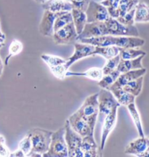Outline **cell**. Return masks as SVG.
<instances>
[{
    "label": "cell",
    "instance_id": "cell-1",
    "mask_svg": "<svg viewBox=\"0 0 149 157\" xmlns=\"http://www.w3.org/2000/svg\"><path fill=\"white\" fill-rule=\"evenodd\" d=\"M98 93H95L86 98L82 106L76 111L93 130L95 129L98 117Z\"/></svg>",
    "mask_w": 149,
    "mask_h": 157
},
{
    "label": "cell",
    "instance_id": "cell-2",
    "mask_svg": "<svg viewBox=\"0 0 149 157\" xmlns=\"http://www.w3.org/2000/svg\"><path fill=\"white\" fill-rule=\"evenodd\" d=\"M29 132L31 134V143H32V149L29 154L37 153L43 156V154L48 151L51 142V137L53 132L44 129L35 128L29 131Z\"/></svg>",
    "mask_w": 149,
    "mask_h": 157
},
{
    "label": "cell",
    "instance_id": "cell-3",
    "mask_svg": "<svg viewBox=\"0 0 149 157\" xmlns=\"http://www.w3.org/2000/svg\"><path fill=\"white\" fill-rule=\"evenodd\" d=\"M44 157H68L67 143L65 139V127L52 132L48 151L43 154Z\"/></svg>",
    "mask_w": 149,
    "mask_h": 157
},
{
    "label": "cell",
    "instance_id": "cell-4",
    "mask_svg": "<svg viewBox=\"0 0 149 157\" xmlns=\"http://www.w3.org/2000/svg\"><path fill=\"white\" fill-rule=\"evenodd\" d=\"M98 117L97 120L100 124H103L105 118L109 114L116 106H120L113 93L107 89L102 88L98 93Z\"/></svg>",
    "mask_w": 149,
    "mask_h": 157
},
{
    "label": "cell",
    "instance_id": "cell-5",
    "mask_svg": "<svg viewBox=\"0 0 149 157\" xmlns=\"http://www.w3.org/2000/svg\"><path fill=\"white\" fill-rule=\"evenodd\" d=\"M64 127L65 139L68 146V157H84V153L81 148L82 137L72 129L68 120L66 121Z\"/></svg>",
    "mask_w": 149,
    "mask_h": 157
},
{
    "label": "cell",
    "instance_id": "cell-6",
    "mask_svg": "<svg viewBox=\"0 0 149 157\" xmlns=\"http://www.w3.org/2000/svg\"><path fill=\"white\" fill-rule=\"evenodd\" d=\"M105 23L109 35L114 36H139V31L135 25H124L117 19L111 17H110Z\"/></svg>",
    "mask_w": 149,
    "mask_h": 157
},
{
    "label": "cell",
    "instance_id": "cell-7",
    "mask_svg": "<svg viewBox=\"0 0 149 157\" xmlns=\"http://www.w3.org/2000/svg\"><path fill=\"white\" fill-rule=\"evenodd\" d=\"M85 13L87 23L105 22L111 17L107 7L93 0L90 2Z\"/></svg>",
    "mask_w": 149,
    "mask_h": 157
},
{
    "label": "cell",
    "instance_id": "cell-8",
    "mask_svg": "<svg viewBox=\"0 0 149 157\" xmlns=\"http://www.w3.org/2000/svg\"><path fill=\"white\" fill-rule=\"evenodd\" d=\"M78 34L74 23H70L59 30L55 31L52 35L54 42L56 44H70L76 42Z\"/></svg>",
    "mask_w": 149,
    "mask_h": 157
},
{
    "label": "cell",
    "instance_id": "cell-9",
    "mask_svg": "<svg viewBox=\"0 0 149 157\" xmlns=\"http://www.w3.org/2000/svg\"><path fill=\"white\" fill-rule=\"evenodd\" d=\"M119 106H116L110 112L109 115L105 118L103 122V128H102V135L101 144L99 146L100 156H103V151L104 150L105 143L108 139V137L111 132V131L114 129L117 119V111Z\"/></svg>",
    "mask_w": 149,
    "mask_h": 157
},
{
    "label": "cell",
    "instance_id": "cell-10",
    "mask_svg": "<svg viewBox=\"0 0 149 157\" xmlns=\"http://www.w3.org/2000/svg\"><path fill=\"white\" fill-rule=\"evenodd\" d=\"M95 50V47L93 45L84 44L79 42L74 43V52L69 58L66 60V67L68 69L77 60L85 58L86 57L93 56Z\"/></svg>",
    "mask_w": 149,
    "mask_h": 157
},
{
    "label": "cell",
    "instance_id": "cell-11",
    "mask_svg": "<svg viewBox=\"0 0 149 157\" xmlns=\"http://www.w3.org/2000/svg\"><path fill=\"white\" fill-rule=\"evenodd\" d=\"M104 35H109L105 22L87 23L81 34L78 35L76 42L82 39L91 38V37L104 36Z\"/></svg>",
    "mask_w": 149,
    "mask_h": 157
},
{
    "label": "cell",
    "instance_id": "cell-12",
    "mask_svg": "<svg viewBox=\"0 0 149 157\" xmlns=\"http://www.w3.org/2000/svg\"><path fill=\"white\" fill-rule=\"evenodd\" d=\"M58 13L44 10L39 26L40 33L44 36H52L54 34V23Z\"/></svg>",
    "mask_w": 149,
    "mask_h": 157
},
{
    "label": "cell",
    "instance_id": "cell-13",
    "mask_svg": "<svg viewBox=\"0 0 149 157\" xmlns=\"http://www.w3.org/2000/svg\"><path fill=\"white\" fill-rule=\"evenodd\" d=\"M68 120L72 129L82 137L89 135H94V130L76 112L69 117Z\"/></svg>",
    "mask_w": 149,
    "mask_h": 157
},
{
    "label": "cell",
    "instance_id": "cell-14",
    "mask_svg": "<svg viewBox=\"0 0 149 157\" xmlns=\"http://www.w3.org/2000/svg\"><path fill=\"white\" fill-rule=\"evenodd\" d=\"M146 68H140V69L132 70L124 72V73H121L117 79V81L107 90H110L111 89H114V88H120L124 87L125 84H127L128 82L136 79L139 77H141V76H143L146 74Z\"/></svg>",
    "mask_w": 149,
    "mask_h": 157
},
{
    "label": "cell",
    "instance_id": "cell-15",
    "mask_svg": "<svg viewBox=\"0 0 149 157\" xmlns=\"http://www.w3.org/2000/svg\"><path fill=\"white\" fill-rule=\"evenodd\" d=\"M149 147V137H140L127 145L124 153L127 155L139 156Z\"/></svg>",
    "mask_w": 149,
    "mask_h": 157
},
{
    "label": "cell",
    "instance_id": "cell-16",
    "mask_svg": "<svg viewBox=\"0 0 149 157\" xmlns=\"http://www.w3.org/2000/svg\"><path fill=\"white\" fill-rule=\"evenodd\" d=\"M81 148L84 153V157L100 156L99 146L95 142L94 135H89L82 137Z\"/></svg>",
    "mask_w": 149,
    "mask_h": 157
},
{
    "label": "cell",
    "instance_id": "cell-17",
    "mask_svg": "<svg viewBox=\"0 0 149 157\" xmlns=\"http://www.w3.org/2000/svg\"><path fill=\"white\" fill-rule=\"evenodd\" d=\"M44 10H49L52 13L58 12H71L74 8L72 4L66 0H47L42 4Z\"/></svg>",
    "mask_w": 149,
    "mask_h": 157
},
{
    "label": "cell",
    "instance_id": "cell-18",
    "mask_svg": "<svg viewBox=\"0 0 149 157\" xmlns=\"http://www.w3.org/2000/svg\"><path fill=\"white\" fill-rule=\"evenodd\" d=\"M145 43L146 41L139 36H116V46L121 48H139Z\"/></svg>",
    "mask_w": 149,
    "mask_h": 157
},
{
    "label": "cell",
    "instance_id": "cell-19",
    "mask_svg": "<svg viewBox=\"0 0 149 157\" xmlns=\"http://www.w3.org/2000/svg\"><path fill=\"white\" fill-rule=\"evenodd\" d=\"M77 42L93 45L95 47H105L115 45L116 46V36L111 35H104L91 38L82 39Z\"/></svg>",
    "mask_w": 149,
    "mask_h": 157
},
{
    "label": "cell",
    "instance_id": "cell-20",
    "mask_svg": "<svg viewBox=\"0 0 149 157\" xmlns=\"http://www.w3.org/2000/svg\"><path fill=\"white\" fill-rule=\"evenodd\" d=\"M144 57L145 56H140L135 59H131V60H121L118 67H117V70L121 74L129 71L144 68L142 64V60Z\"/></svg>",
    "mask_w": 149,
    "mask_h": 157
},
{
    "label": "cell",
    "instance_id": "cell-21",
    "mask_svg": "<svg viewBox=\"0 0 149 157\" xmlns=\"http://www.w3.org/2000/svg\"><path fill=\"white\" fill-rule=\"evenodd\" d=\"M110 91L113 93L116 100L119 103L120 105L127 106L130 103H134L135 101V96L132 95L128 92L125 91L122 87L114 88V89L110 90Z\"/></svg>",
    "mask_w": 149,
    "mask_h": 157
},
{
    "label": "cell",
    "instance_id": "cell-22",
    "mask_svg": "<svg viewBox=\"0 0 149 157\" xmlns=\"http://www.w3.org/2000/svg\"><path fill=\"white\" fill-rule=\"evenodd\" d=\"M71 12L72 17H73V23L75 26L76 31L78 35L82 33L83 31L85 25L87 23V15L85 11L73 8Z\"/></svg>",
    "mask_w": 149,
    "mask_h": 157
},
{
    "label": "cell",
    "instance_id": "cell-23",
    "mask_svg": "<svg viewBox=\"0 0 149 157\" xmlns=\"http://www.w3.org/2000/svg\"><path fill=\"white\" fill-rule=\"evenodd\" d=\"M85 76V77L89 78L92 80L99 82L103 76V69L100 68L94 67L91 68L85 72H72L68 71L66 72V76Z\"/></svg>",
    "mask_w": 149,
    "mask_h": 157
},
{
    "label": "cell",
    "instance_id": "cell-24",
    "mask_svg": "<svg viewBox=\"0 0 149 157\" xmlns=\"http://www.w3.org/2000/svg\"><path fill=\"white\" fill-rule=\"evenodd\" d=\"M121 50V48L115 46V45L105 47H95V50L93 52V56H96V55H99L106 60H109V59L119 56Z\"/></svg>",
    "mask_w": 149,
    "mask_h": 157
},
{
    "label": "cell",
    "instance_id": "cell-25",
    "mask_svg": "<svg viewBox=\"0 0 149 157\" xmlns=\"http://www.w3.org/2000/svg\"><path fill=\"white\" fill-rule=\"evenodd\" d=\"M135 23H149V6L143 2H139L135 7Z\"/></svg>",
    "mask_w": 149,
    "mask_h": 157
},
{
    "label": "cell",
    "instance_id": "cell-26",
    "mask_svg": "<svg viewBox=\"0 0 149 157\" xmlns=\"http://www.w3.org/2000/svg\"><path fill=\"white\" fill-rule=\"evenodd\" d=\"M127 109H128V111L129 112V114H130L131 117H132L133 122L135 124V127H136L137 131H138L139 136L145 137L140 113H139L138 109H137V107L136 105H135V102L134 103H130L129 105H127Z\"/></svg>",
    "mask_w": 149,
    "mask_h": 157
},
{
    "label": "cell",
    "instance_id": "cell-27",
    "mask_svg": "<svg viewBox=\"0 0 149 157\" xmlns=\"http://www.w3.org/2000/svg\"><path fill=\"white\" fill-rule=\"evenodd\" d=\"M73 22L71 12H58L54 23V32Z\"/></svg>",
    "mask_w": 149,
    "mask_h": 157
},
{
    "label": "cell",
    "instance_id": "cell-28",
    "mask_svg": "<svg viewBox=\"0 0 149 157\" xmlns=\"http://www.w3.org/2000/svg\"><path fill=\"white\" fill-rule=\"evenodd\" d=\"M143 84V76H141L128 82L124 87H122V88L125 91L131 93L135 97H138L142 91Z\"/></svg>",
    "mask_w": 149,
    "mask_h": 157
},
{
    "label": "cell",
    "instance_id": "cell-29",
    "mask_svg": "<svg viewBox=\"0 0 149 157\" xmlns=\"http://www.w3.org/2000/svg\"><path fill=\"white\" fill-rule=\"evenodd\" d=\"M138 2L139 0H120L117 9V18L134 9Z\"/></svg>",
    "mask_w": 149,
    "mask_h": 157
},
{
    "label": "cell",
    "instance_id": "cell-30",
    "mask_svg": "<svg viewBox=\"0 0 149 157\" xmlns=\"http://www.w3.org/2000/svg\"><path fill=\"white\" fill-rule=\"evenodd\" d=\"M120 74L121 73L117 69L113 71L111 73L105 74L98 82V85L101 88H103V89H109L117 81V79Z\"/></svg>",
    "mask_w": 149,
    "mask_h": 157
},
{
    "label": "cell",
    "instance_id": "cell-31",
    "mask_svg": "<svg viewBox=\"0 0 149 157\" xmlns=\"http://www.w3.org/2000/svg\"><path fill=\"white\" fill-rule=\"evenodd\" d=\"M23 48V44L21 41L17 40V39H13L12 42L10 44L8 48V54L7 57L5 58V66H8L9 60L12 57L17 56V55L20 54L22 52Z\"/></svg>",
    "mask_w": 149,
    "mask_h": 157
},
{
    "label": "cell",
    "instance_id": "cell-32",
    "mask_svg": "<svg viewBox=\"0 0 149 157\" xmlns=\"http://www.w3.org/2000/svg\"><path fill=\"white\" fill-rule=\"evenodd\" d=\"M146 52L143 50L136 48H121L119 53L121 60H131L140 56H146Z\"/></svg>",
    "mask_w": 149,
    "mask_h": 157
},
{
    "label": "cell",
    "instance_id": "cell-33",
    "mask_svg": "<svg viewBox=\"0 0 149 157\" xmlns=\"http://www.w3.org/2000/svg\"><path fill=\"white\" fill-rule=\"evenodd\" d=\"M42 60L46 63L49 67H54V66H60V65L66 64V60L56 56H51V55L43 54L41 56Z\"/></svg>",
    "mask_w": 149,
    "mask_h": 157
},
{
    "label": "cell",
    "instance_id": "cell-34",
    "mask_svg": "<svg viewBox=\"0 0 149 157\" xmlns=\"http://www.w3.org/2000/svg\"><path fill=\"white\" fill-rule=\"evenodd\" d=\"M120 60H121V58L120 56H119H119L114 57V58H112L111 59H109V60H107L106 63L105 64V66H103V68H102V69H103V75L111 73V72H113V71L117 70Z\"/></svg>",
    "mask_w": 149,
    "mask_h": 157
},
{
    "label": "cell",
    "instance_id": "cell-35",
    "mask_svg": "<svg viewBox=\"0 0 149 157\" xmlns=\"http://www.w3.org/2000/svg\"><path fill=\"white\" fill-rule=\"evenodd\" d=\"M18 148L22 150V151L24 153L25 156H27V155L31 151V149H32V143H31L30 132H29L28 134L23 137V140H21V142L19 143L18 145Z\"/></svg>",
    "mask_w": 149,
    "mask_h": 157
},
{
    "label": "cell",
    "instance_id": "cell-36",
    "mask_svg": "<svg viewBox=\"0 0 149 157\" xmlns=\"http://www.w3.org/2000/svg\"><path fill=\"white\" fill-rule=\"evenodd\" d=\"M50 68L52 74L56 78H59L60 80L64 79L66 77V72L68 71L67 68L66 67V64L60 65V66H54V67H50Z\"/></svg>",
    "mask_w": 149,
    "mask_h": 157
},
{
    "label": "cell",
    "instance_id": "cell-37",
    "mask_svg": "<svg viewBox=\"0 0 149 157\" xmlns=\"http://www.w3.org/2000/svg\"><path fill=\"white\" fill-rule=\"evenodd\" d=\"M135 7L134 9L131 10L128 13L123 15V16L119 17L117 18L119 22L122 24L126 25H132L135 24Z\"/></svg>",
    "mask_w": 149,
    "mask_h": 157
},
{
    "label": "cell",
    "instance_id": "cell-38",
    "mask_svg": "<svg viewBox=\"0 0 149 157\" xmlns=\"http://www.w3.org/2000/svg\"><path fill=\"white\" fill-rule=\"evenodd\" d=\"M91 0H72L71 3L73 5L74 8L81 10L86 11Z\"/></svg>",
    "mask_w": 149,
    "mask_h": 157
},
{
    "label": "cell",
    "instance_id": "cell-39",
    "mask_svg": "<svg viewBox=\"0 0 149 157\" xmlns=\"http://www.w3.org/2000/svg\"><path fill=\"white\" fill-rule=\"evenodd\" d=\"M10 152L7 146H6L5 137L0 135V156H10Z\"/></svg>",
    "mask_w": 149,
    "mask_h": 157
},
{
    "label": "cell",
    "instance_id": "cell-40",
    "mask_svg": "<svg viewBox=\"0 0 149 157\" xmlns=\"http://www.w3.org/2000/svg\"><path fill=\"white\" fill-rule=\"evenodd\" d=\"M10 157H23V156H25V155L24 154V153L22 151V150H21V149L18 148L17 151H15V152L10 153Z\"/></svg>",
    "mask_w": 149,
    "mask_h": 157
},
{
    "label": "cell",
    "instance_id": "cell-41",
    "mask_svg": "<svg viewBox=\"0 0 149 157\" xmlns=\"http://www.w3.org/2000/svg\"><path fill=\"white\" fill-rule=\"evenodd\" d=\"M139 156H140V157H149V147L146 149V151H145L142 154H140Z\"/></svg>",
    "mask_w": 149,
    "mask_h": 157
},
{
    "label": "cell",
    "instance_id": "cell-42",
    "mask_svg": "<svg viewBox=\"0 0 149 157\" xmlns=\"http://www.w3.org/2000/svg\"><path fill=\"white\" fill-rule=\"evenodd\" d=\"M3 69H4V64L2 61L1 58H0V77H1L2 74Z\"/></svg>",
    "mask_w": 149,
    "mask_h": 157
},
{
    "label": "cell",
    "instance_id": "cell-43",
    "mask_svg": "<svg viewBox=\"0 0 149 157\" xmlns=\"http://www.w3.org/2000/svg\"><path fill=\"white\" fill-rule=\"evenodd\" d=\"M0 37H2V38H4V39H6L5 34H4L2 31L1 29H0Z\"/></svg>",
    "mask_w": 149,
    "mask_h": 157
},
{
    "label": "cell",
    "instance_id": "cell-44",
    "mask_svg": "<svg viewBox=\"0 0 149 157\" xmlns=\"http://www.w3.org/2000/svg\"><path fill=\"white\" fill-rule=\"evenodd\" d=\"M35 2H36L37 3H40V4H43L45 2L47 1V0H34Z\"/></svg>",
    "mask_w": 149,
    "mask_h": 157
},
{
    "label": "cell",
    "instance_id": "cell-45",
    "mask_svg": "<svg viewBox=\"0 0 149 157\" xmlns=\"http://www.w3.org/2000/svg\"><path fill=\"white\" fill-rule=\"evenodd\" d=\"M5 42V39L2 38V37H0V44H4Z\"/></svg>",
    "mask_w": 149,
    "mask_h": 157
},
{
    "label": "cell",
    "instance_id": "cell-46",
    "mask_svg": "<svg viewBox=\"0 0 149 157\" xmlns=\"http://www.w3.org/2000/svg\"><path fill=\"white\" fill-rule=\"evenodd\" d=\"M4 46H5V43H4V44H0V49L2 48Z\"/></svg>",
    "mask_w": 149,
    "mask_h": 157
},
{
    "label": "cell",
    "instance_id": "cell-47",
    "mask_svg": "<svg viewBox=\"0 0 149 157\" xmlns=\"http://www.w3.org/2000/svg\"><path fill=\"white\" fill-rule=\"evenodd\" d=\"M66 1H68V2H71V1H72V0H66Z\"/></svg>",
    "mask_w": 149,
    "mask_h": 157
},
{
    "label": "cell",
    "instance_id": "cell-48",
    "mask_svg": "<svg viewBox=\"0 0 149 157\" xmlns=\"http://www.w3.org/2000/svg\"><path fill=\"white\" fill-rule=\"evenodd\" d=\"M0 29H1V23H0Z\"/></svg>",
    "mask_w": 149,
    "mask_h": 157
},
{
    "label": "cell",
    "instance_id": "cell-49",
    "mask_svg": "<svg viewBox=\"0 0 149 157\" xmlns=\"http://www.w3.org/2000/svg\"><path fill=\"white\" fill-rule=\"evenodd\" d=\"M148 137H149V135H148Z\"/></svg>",
    "mask_w": 149,
    "mask_h": 157
}]
</instances>
